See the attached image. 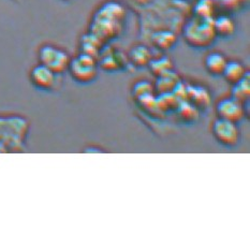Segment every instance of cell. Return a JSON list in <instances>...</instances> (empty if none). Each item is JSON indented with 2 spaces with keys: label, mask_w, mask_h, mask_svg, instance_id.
<instances>
[{
  "label": "cell",
  "mask_w": 250,
  "mask_h": 250,
  "mask_svg": "<svg viewBox=\"0 0 250 250\" xmlns=\"http://www.w3.org/2000/svg\"><path fill=\"white\" fill-rule=\"evenodd\" d=\"M62 1H70V0H62Z\"/></svg>",
  "instance_id": "obj_22"
},
{
  "label": "cell",
  "mask_w": 250,
  "mask_h": 250,
  "mask_svg": "<svg viewBox=\"0 0 250 250\" xmlns=\"http://www.w3.org/2000/svg\"><path fill=\"white\" fill-rule=\"evenodd\" d=\"M246 73L247 72L245 70V67H244L241 62H228L222 75H224L228 82L231 84H235L245 77Z\"/></svg>",
  "instance_id": "obj_11"
},
{
  "label": "cell",
  "mask_w": 250,
  "mask_h": 250,
  "mask_svg": "<svg viewBox=\"0 0 250 250\" xmlns=\"http://www.w3.org/2000/svg\"><path fill=\"white\" fill-rule=\"evenodd\" d=\"M213 133L218 142L227 146H234L238 141V130L234 123L219 118L213 125Z\"/></svg>",
  "instance_id": "obj_7"
},
{
  "label": "cell",
  "mask_w": 250,
  "mask_h": 250,
  "mask_svg": "<svg viewBox=\"0 0 250 250\" xmlns=\"http://www.w3.org/2000/svg\"><path fill=\"white\" fill-rule=\"evenodd\" d=\"M38 61L56 74H62L68 70L71 57L64 48L52 43H45L38 50Z\"/></svg>",
  "instance_id": "obj_4"
},
{
  "label": "cell",
  "mask_w": 250,
  "mask_h": 250,
  "mask_svg": "<svg viewBox=\"0 0 250 250\" xmlns=\"http://www.w3.org/2000/svg\"><path fill=\"white\" fill-rule=\"evenodd\" d=\"M233 85H234V88L232 90V98L241 103L247 100L249 97V73L247 72L245 77Z\"/></svg>",
  "instance_id": "obj_15"
},
{
  "label": "cell",
  "mask_w": 250,
  "mask_h": 250,
  "mask_svg": "<svg viewBox=\"0 0 250 250\" xmlns=\"http://www.w3.org/2000/svg\"><path fill=\"white\" fill-rule=\"evenodd\" d=\"M13 1H15V2H20V1H21V0H13Z\"/></svg>",
  "instance_id": "obj_21"
},
{
  "label": "cell",
  "mask_w": 250,
  "mask_h": 250,
  "mask_svg": "<svg viewBox=\"0 0 250 250\" xmlns=\"http://www.w3.org/2000/svg\"><path fill=\"white\" fill-rule=\"evenodd\" d=\"M28 123L16 115H0V153L19 150L23 147Z\"/></svg>",
  "instance_id": "obj_2"
},
{
  "label": "cell",
  "mask_w": 250,
  "mask_h": 250,
  "mask_svg": "<svg viewBox=\"0 0 250 250\" xmlns=\"http://www.w3.org/2000/svg\"><path fill=\"white\" fill-rule=\"evenodd\" d=\"M217 114L219 118L235 124L244 117L245 112L240 101L235 100L234 98H230L219 102V104L217 105Z\"/></svg>",
  "instance_id": "obj_8"
},
{
  "label": "cell",
  "mask_w": 250,
  "mask_h": 250,
  "mask_svg": "<svg viewBox=\"0 0 250 250\" xmlns=\"http://www.w3.org/2000/svg\"><path fill=\"white\" fill-rule=\"evenodd\" d=\"M125 19V9L118 2H106L97 11L90 25V32L99 40L116 37Z\"/></svg>",
  "instance_id": "obj_1"
},
{
  "label": "cell",
  "mask_w": 250,
  "mask_h": 250,
  "mask_svg": "<svg viewBox=\"0 0 250 250\" xmlns=\"http://www.w3.org/2000/svg\"><path fill=\"white\" fill-rule=\"evenodd\" d=\"M213 10V2L210 0H200L194 8L195 15L201 19H211Z\"/></svg>",
  "instance_id": "obj_19"
},
{
  "label": "cell",
  "mask_w": 250,
  "mask_h": 250,
  "mask_svg": "<svg viewBox=\"0 0 250 250\" xmlns=\"http://www.w3.org/2000/svg\"><path fill=\"white\" fill-rule=\"evenodd\" d=\"M213 27L216 36H219L222 38L232 36L233 32L235 30L234 21L227 15L218 16L215 21H213Z\"/></svg>",
  "instance_id": "obj_10"
},
{
  "label": "cell",
  "mask_w": 250,
  "mask_h": 250,
  "mask_svg": "<svg viewBox=\"0 0 250 250\" xmlns=\"http://www.w3.org/2000/svg\"><path fill=\"white\" fill-rule=\"evenodd\" d=\"M177 85V75L172 72L171 70L158 75V81H157V89L161 94H168L172 88Z\"/></svg>",
  "instance_id": "obj_13"
},
{
  "label": "cell",
  "mask_w": 250,
  "mask_h": 250,
  "mask_svg": "<svg viewBox=\"0 0 250 250\" xmlns=\"http://www.w3.org/2000/svg\"><path fill=\"white\" fill-rule=\"evenodd\" d=\"M119 64L121 63H119L118 56L115 54H108L100 62L101 68L103 70H107V71H116L119 69Z\"/></svg>",
  "instance_id": "obj_20"
},
{
  "label": "cell",
  "mask_w": 250,
  "mask_h": 250,
  "mask_svg": "<svg viewBox=\"0 0 250 250\" xmlns=\"http://www.w3.org/2000/svg\"><path fill=\"white\" fill-rule=\"evenodd\" d=\"M129 59L134 66L143 67L148 64L151 61V53L149 48H147L144 45H137L129 53Z\"/></svg>",
  "instance_id": "obj_12"
},
{
  "label": "cell",
  "mask_w": 250,
  "mask_h": 250,
  "mask_svg": "<svg viewBox=\"0 0 250 250\" xmlns=\"http://www.w3.org/2000/svg\"><path fill=\"white\" fill-rule=\"evenodd\" d=\"M148 66L150 67V70L153 71V73L158 77V75L171 70L172 63L167 57H162L159 59H155V61H150Z\"/></svg>",
  "instance_id": "obj_18"
},
{
  "label": "cell",
  "mask_w": 250,
  "mask_h": 250,
  "mask_svg": "<svg viewBox=\"0 0 250 250\" xmlns=\"http://www.w3.org/2000/svg\"><path fill=\"white\" fill-rule=\"evenodd\" d=\"M101 42L102 41L98 39L95 35L89 32V34L83 36L82 39H81V51H82L81 53L88 54V55L95 57V52L99 51Z\"/></svg>",
  "instance_id": "obj_14"
},
{
  "label": "cell",
  "mask_w": 250,
  "mask_h": 250,
  "mask_svg": "<svg viewBox=\"0 0 250 250\" xmlns=\"http://www.w3.org/2000/svg\"><path fill=\"white\" fill-rule=\"evenodd\" d=\"M176 41V37L170 31H160L157 32L153 37V42L156 47L160 48V50H168L172 47L174 42Z\"/></svg>",
  "instance_id": "obj_16"
},
{
  "label": "cell",
  "mask_w": 250,
  "mask_h": 250,
  "mask_svg": "<svg viewBox=\"0 0 250 250\" xmlns=\"http://www.w3.org/2000/svg\"><path fill=\"white\" fill-rule=\"evenodd\" d=\"M57 75L51 69L46 68L41 63L32 67L29 72V80L32 86L39 90H51L56 85Z\"/></svg>",
  "instance_id": "obj_6"
},
{
  "label": "cell",
  "mask_w": 250,
  "mask_h": 250,
  "mask_svg": "<svg viewBox=\"0 0 250 250\" xmlns=\"http://www.w3.org/2000/svg\"><path fill=\"white\" fill-rule=\"evenodd\" d=\"M184 35L188 44L191 46L206 47L210 45L216 37L213 20L201 19L195 16V19L185 27Z\"/></svg>",
  "instance_id": "obj_3"
},
{
  "label": "cell",
  "mask_w": 250,
  "mask_h": 250,
  "mask_svg": "<svg viewBox=\"0 0 250 250\" xmlns=\"http://www.w3.org/2000/svg\"><path fill=\"white\" fill-rule=\"evenodd\" d=\"M98 64L96 58L88 54L81 53L71 58L68 71L73 80L79 83H88L97 77Z\"/></svg>",
  "instance_id": "obj_5"
},
{
  "label": "cell",
  "mask_w": 250,
  "mask_h": 250,
  "mask_svg": "<svg viewBox=\"0 0 250 250\" xmlns=\"http://www.w3.org/2000/svg\"><path fill=\"white\" fill-rule=\"evenodd\" d=\"M227 58L221 53L214 52L205 57L204 66L208 72L213 75H222L227 66Z\"/></svg>",
  "instance_id": "obj_9"
},
{
  "label": "cell",
  "mask_w": 250,
  "mask_h": 250,
  "mask_svg": "<svg viewBox=\"0 0 250 250\" xmlns=\"http://www.w3.org/2000/svg\"><path fill=\"white\" fill-rule=\"evenodd\" d=\"M187 94L191 95V101L193 103L194 107H199V105H202L203 107H206V105L209 103V98L203 88L200 87H193V88L187 89Z\"/></svg>",
  "instance_id": "obj_17"
}]
</instances>
